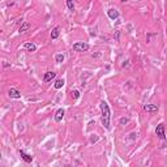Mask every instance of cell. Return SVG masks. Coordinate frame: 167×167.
I'll use <instances>...</instances> for the list:
<instances>
[{
  "label": "cell",
  "mask_w": 167,
  "mask_h": 167,
  "mask_svg": "<svg viewBox=\"0 0 167 167\" xmlns=\"http://www.w3.org/2000/svg\"><path fill=\"white\" fill-rule=\"evenodd\" d=\"M99 107H101V121H102V125L107 131H110L111 129V111H110V106L107 104V102L102 101Z\"/></svg>",
  "instance_id": "cell-1"
},
{
  "label": "cell",
  "mask_w": 167,
  "mask_h": 167,
  "mask_svg": "<svg viewBox=\"0 0 167 167\" xmlns=\"http://www.w3.org/2000/svg\"><path fill=\"white\" fill-rule=\"evenodd\" d=\"M19 153H20V155H21V158H22L24 162H26V163H32V162H33V157L30 154H28L26 152H24V150H21V149H20Z\"/></svg>",
  "instance_id": "cell-6"
},
{
  "label": "cell",
  "mask_w": 167,
  "mask_h": 167,
  "mask_svg": "<svg viewBox=\"0 0 167 167\" xmlns=\"http://www.w3.org/2000/svg\"><path fill=\"white\" fill-rule=\"evenodd\" d=\"M128 121H129V120L127 119V118H121V119H120V124H121V125H124V124H127Z\"/></svg>",
  "instance_id": "cell-17"
},
{
  "label": "cell",
  "mask_w": 167,
  "mask_h": 167,
  "mask_svg": "<svg viewBox=\"0 0 167 167\" xmlns=\"http://www.w3.org/2000/svg\"><path fill=\"white\" fill-rule=\"evenodd\" d=\"M72 98L73 99H78V98H80V91H78V90H73L72 91Z\"/></svg>",
  "instance_id": "cell-16"
},
{
  "label": "cell",
  "mask_w": 167,
  "mask_h": 167,
  "mask_svg": "<svg viewBox=\"0 0 167 167\" xmlns=\"http://www.w3.org/2000/svg\"><path fill=\"white\" fill-rule=\"evenodd\" d=\"M8 95H9L11 98H13V99H20L21 98V91L15 89V87H11V89L8 90Z\"/></svg>",
  "instance_id": "cell-4"
},
{
  "label": "cell",
  "mask_w": 167,
  "mask_h": 167,
  "mask_svg": "<svg viewBox=\"0 0 167 167\" xmlns=\"http://www.w3.org/2000/svg\"><path fill=\"white\" fill-rule=\"evenodd\" d=\"M55 77H56V73L55 72L48 71V72L45 73V76H43V82H51Z\"/></svg>",
  "instance_id": "cell-7"
},
{
  "label": "cell",
  "mask_w": 167,
  "mask_h": 167,
  "mask_svg": "<svg viewBox=\"0 0 167 167\" xmlns=\"http://www.w3.org/2000/svg\"><path fill=\"white\" fill-rule=\"evenodd\" d=\"M121 3H125V2H131V0H120Z\"/></svg>",
  "instance_id": "cell-19"
},
{
  "label": "cell",
  "mask_w": 167,
  "mask_h": 167,
  "mask_svg": "<svg viewBox=\"0 0 167 167\" xmlns=\"http://www.w3.org/2000/svg\"><path fill=\"white\" fill-rule=\"evenodd\" d=\"M72 48H73V51H76V52H86L90 48V46L87 45L86 42H76V43H73Z\"/></svg>",
  "instance_id": "cell-2"
},
{
  "label": "cell",
  "mask_w": 167,
  "mask_h": 167,
  "mask_svg": "<svg viewBox=\"0 0 167 167\" xmlns=\"http://www.w3.org/2000/svg\"><path fill=\"white\" fill-rule=\"evenodd\" d=\"M30 29V24L29 22H22L20 26V29H19V32L20 33H25V32H28V30Z\"/></svg>",
  "instance_id": "cell-13"
},
{
  "label": "cell",
  "mask_w": 167,
  "mask_h": 167,
  "mask_svg": "<svg viewBox=\"0 0 167 167\" xmlns=\"http://www.w3.org/2000/svg\"><path fill=\"white\" fill-rule=\"evenodd\" d=\"M24 48H25L26 51H29V52H36L37 51V46L34 45V43H32V42L24 43Z\"/></svg>",
  "instance_id": "cell-10"
},
{
  "label": "cell",
  "mask_w": 167,
  "mask_h": 167,
  "mask_svg": "<svg viewBox=\"0 0 167 167\" xmlns=\"http://www.w3.org/2000/svg\"><path fill=\"white\" fill-rule=\"evenodd\" d=\"M64 59H65L64 54H56V55H55V61H56V63H58V64L63 63V61H64Z\"/></svg>",
  "instance_id": "cell-14"
},
{
  "label": "cell",
  "mask_w": 167,
  "mask_h": 167,
  "mask_svg": "<svg viewBox=\"0 0 167 167\" xmlns=\"http://www.w3.org/2000/svg\"><path fill=\"white\" fill-rule=\"evenodd\" d=\"M158 108H159V107H158L157 104H145V106H144V110H145L146 112H149V114H154V112H157Z\"/></svg>",
  "instance_id": "cell-8"
},
{
  "label": "cell",
  "mask_w": 167,
  "mask_h": 167,
  "mask_svg": "<svg viewBox=\"0 0 167 167\" xmlns=\"http://www.w3.org/2000/svg\"><path fill=\"white\" fill-rule=\"evenodd\" d=\"M107 16L111 20H118V19H119V16H120V13H119L118 9H115V8H110V9L107 11Z\"/></svg>",
  "instance_id": "cell-5"
},
{
  "label": "cell",
  "mask_w": 167,
  "mask_h": 167,
  "mask_svg": "<svg viewBox=\"0 0 167 167\" xmlns=\"http://www.w3.org/2000/svg\"><path fill=\"white\" fill-rule=\"evenodd\" d=\"M63 86H64V80H63V78H58V80L55 81V84H54V87H55L56 90L61 89Z\"/></svg>",
  "instance_id": "cell-12"
},
{
  "label": "cell",
  "mask_w": 167,
  "mask_h": 167,
  "mask_svg": "<svg viewBox=\"0 0 167 167\" xmlns=\"http://www.w3.org/2000/svg\"><path fill=\"white\" fill-rule=\"evenodd\" d=\"M64 114H65V111L63 108H59L58 111L55 112V121L56 123H60L61 120H63V118H64Z\"/></svg>",
  "instance_id": "cell-9"
},
{
  "label": "cell",
  "mask_w": 167,
  "mask_h": 167,
  "mask_svg": "<svg viewBox=\"0 0 167 167\" xmlns=\"http://www.w3.org/2000/svg\"><path fill=\"white\" fill-rule=\"evenodd\" d=\"M95 141H98V137H93V138H91V142H95Z\"/></svg>",
  "instance_id": "cell-18"
},
{
  "label": "cell",
  "mask_w": 167,
  "mask_h": 167,
  "mask_svg": "<svg viewBox=\"0 0 167 167\" xmlns=\"http://www.w3.org/2000/svg\"><path fill=\"white\" fill-rule=\"evenodd\" d=\"M155 135H157L158 138L166 140V131H165V124H163V123H161V124L157 125V128H155Z\"/></svg>",
  "instance_id": "cell-3"
},
{
  "label": "cell",
  "mask_w": 167,
  "mask_h": 167,
  "mask_svg": "<svg viewBox=\"0 0 167 167\" xmlns=\"http://www.w3.org/2000/svg\"><path fill=\"white\" fill-rule=\"evenodd\" d=\"M67 7L69 11H74V3L73 0H67Z\"/></svg>",
  "instance_id": "cell-15"
},
{
  "label": "cell",
  "mask_w": 167,
  "mask_h": 167,
  "mask_svg": "<svg viewBox=\"0 0 167 167\" xmlns=\"http://www.w3.org/2000/svg\"><path fill=\"white\" fill-rule=\"evenodd\" d=\"M59 36H60V28H59V26H56V28L52 29V32H51V34H50V37H51L52 41H55V39H58V38H59Z\"/></svg>",
  "instance_id": "cell-11"
}]
</instances>
